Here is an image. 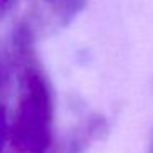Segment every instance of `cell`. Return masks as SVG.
<instances>
[{
  "label": "cell",
  "instance_id": "cell-4",
  "mask_svg": "<svg viewBox=\"0 0 153 153\" xmlns=\"http://www.w3.org/2000/svg\"><path fill=\"white\" fill-rule=\"evenodd\" d=\"M13 0H0V13L7 10V7H10V4Z\"/></svg>",
  "mask_w": 153,
  "mask_h": 153
},
{
  "label": "cell",
  "instance_id": "cell-3",
  "mask_svg": "<svg viewBox=\"0 0 153 153\" xmlns=\"http://www.w3.org/2000/svg\"><path fill=\"white\" fill-rule=\"evenodd\" d=\"M8 133H10V130H8V125H7L5 114H4V110H0V153H2V150H4V146H5Z\"/></svg>",
  "mask_w": 153,
  "mask_h": 153
},
{
  "label": "cell",
  "instance_id": "cell-2",
  "mask_svg": "<svg viewBox=\"0 0 153 153\" xmlns=\"http://www.w3.org/2000/svg\"><path fill=\"white\" fill-rule=\"evenodd\" d=\"M48 5L59 25L66 27L86 8L87 0H48Z\"/></svg>",
  "mask_w": 153,
  "mask_h": 153
},
{
  "label": "cell",
  "instance_id": "cell-1",
  "mask_svg": "<svg viewBox=\"0 0 153 153\" xmlns=\"http://www.w3.org/2000/svg\"><path fill=\"white\" fill-rule=\"evenodd\" d=\"M8 138L18 153H46L53 140V97L45 76L28 66Z\"/></svg>",
  "mask_w": 153,
  "mask_h": 153
},
{
  "label": "cell",
  "instance_id": "cell-5",
  "mask_svg": "<svg viewBox=\"0 0 153 153\" xmlns=\"http://www.w3.org/2000/svg\"><path fill=\"white\" fill-rule=\"evenodd\" d=\"M148 153H153V137H152V142H150V146H148Z\"/></svg>",
  "mask_w": 153,
  "mask_h": 153
}]
</instances>
